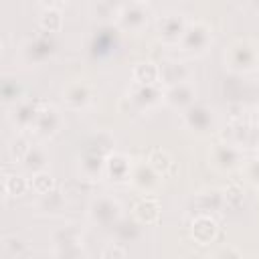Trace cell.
Segmentation results:
<instances>
[{
  "label": "cell",
  "instance_id": "obj_1",
  "mask_svg": "<svg viewBox=\"0 0 259 259\" xmlns=\"http://www.w3.org/2000/svg\"><path fill=\"white\" fill-rule=\"evenodd\" d=\"M223 65L235 75H249L259 69V45L249 36L231 40L223 51Z\"/></svg>",
  "mask_w": 259,
  "mask_h": 259
},
{
  "label": "cell",
  "instance_id": "obj_2",
  "mask_svg": "<svg viewBox=\"0 0 259 259\" xmlns=\"http://www.w3.org/2000/svg\"><path fill=\"white\" fill-rule=\"evenodd\" d=\"M87 219L99 229H113L123 219V206L113 194H97L87 204Z\"/></svg>",
  "mask_w": 259,
  "mask_h": 259
},
{
  "label": "cell",
  "instance_id": "obj_3",
  "mask_svg": "<svg viewBox=\"0 0 259 259\" xmlns=\"http://www.w3.org/2000/svg\"><path fill=\"white\" fill-rule=\"evenodd\" d=\"M180 119H182L184 127L190 134L200 136V138H206V136L214 134L217 127H219L217 111L208 103H204V101H194L190 107H186L180 113Z\"/></svg>",
  "mask_w": 259,
  "mask_h": 259
},
{
  "label": "cell",
  "instance_id": "obj_4",
  "mask_svg": "<svg viewBox=\"0 0 259 259\" xmlns=\"http://www.w3.org/2000/svg\"><path fill=\"white\" fill-rule=\"evenodd\" d=\"M57 51V40L55 34L49 32H38L34 36H28L26 40H22V45L18 47V59L20 63L28 65V67H36L42 65L45 61H49Z\"/></svg>",
  "mask_w": 259,
  "mask_h": 259
},
{
  "label": "cell",
  "instance_id": "obj_5",
  "mask_svg": "<svg viewBox=\"0 0 259 259\" xmlns=\"http://www.w3.org/2000/svg\"><path fill=\"white\" fill-rule=\"evenodd\" d=\"M148 16H150V4L148 2H140V0L123 2L117 6L113 26L121 32H140L146 28Z\"/></svg>",
  "mask_w": 259,
  "mask_h": 259
},
{
  "label": "cell",
  "instance_id": "obj_6",
  "mask_svg": "<svg viewBox=\"0 0 259 259\" xmlns=\"http://www.w3.org/2000/svg\"><path fill=\"white\" fill-rule=\"evenodd\" d=\"M212 45V26L200 18L188 20V26L184 30V36L180 40V51L192 57L204 55Z\"/></svg>",
  "mask_w": 259,
  "mask_h": 259
},
{
  "label": "cell",
  "instance_id": "obj_7",
  "mask_svg": "<svg viewBox=\"0 0 259 259\" xmlns=\"http://www.w3.org/2000/svg\"><path fill=\"white\" fill-rule=\"evenodd\" d=\"M208 162L212 164L214 170L223 174H231L243 168L245 156H243V150L237 148L235 144L227 140H219V142H212L208 148Z\"/></svg>",
  "mask_w": 259,
  "mask_h": 259
},
{
  "label": "cell",
  "instance_id": "obj_8",
  "mask_svg": "<svg viewBox=\"0 0 259 259\" xmlns=\"http://www.w3.org/2000/svg\"><path fill=\"white\" fill-rule=\"evenodd\" d=\"M164 99V87L162 85H136L132 83L121 97V103H130L132 113H142L152 109L154 105L162 103ZM127 111V113H130Z\"/></svg>",
  "mask_w": 259,
  "mask_h": 259
},
{
  "label": "cell",
  "instance_id": "obj_9",
  "mask_svg": "<svg viewBox=\"0 0 259 259\" xmlns=\"http://www.w3.org/2000/svg\"><path fill=\"white\" fill-rule=\"evenodd\" d=\"M42 103H45L42 99L24 97V99H20L18 103H14L10 107L8 119L16 127V132H32V127H34V123L38 119V113H40Z\"/></svg>",
  "mask_w": 259,
  "mask_h": 259
},
{
  "label": "cell",
  "instance_id": "obj_10",
  "mask_svg": "<svg viewBox=\"0 0 259 259\" xmlns=\"http://www.w3.org/2000/svg\"><path fill=\"white\" fill-rule=\"evenodd\" d=\"M188 26V20L184 18L182 12H164L156 20V34L164 45H180L184 30Z\"/></svg>",
  "mask_w": 259,
  "mask_h": 259
},
{
  "label": "cell",
  "instance_id": "obj_11",
  "mask_svg": "<svg viewBox=\"0 0 259 259\" xmlns=\"http://www.w3.org/2000/svg\"><path fill=\"white\" fill-rule=\"evenodd\" d=\"M61 99L67 109H73V111L87 109L93 101V87L85 79H73L63 87Z\"/></svg>",
  "mask_w": 259,
  "mask_h": 259
},
{
  "label": "cell",
  "instance_id": "obj_12",
  "mask_svg": "<svg viewBox=\"0 0 259 259\" xmlns=\"http://www.w3.org/2000/svg\"><path fill=\"white\" fill-rule=\"evenodd\" d=\"M119 32L121 30H117L111 24H103V26L95 28L93 34L89 36V53L95 59L109 57L119 45Z\"/></svg>",
  "mask_w": 259,
  "mask_h": 259
},
{
  "label": "cell",
  "instance_id": "obj_13",
  "mask_svg": "<svg viewBox=\"0 0 259 259\" xmlns=\"http://www.w3.org/2000/svg\"><path fill=\"white\" fill-rule=\"evenodd\" d=\"M65 125V119H63V113L49 101L42 103L40 107V113H38V119L32 127V134L42 138V140H49L53 136H57Z\"/></svg>",
  "mask_w": 259,
  "mask_h": 259
},
{
  "label": "cell",
  "instance_id": "obj_14",
  "mask_svg": "<svg viewBox=\"0 0 259 259\" xmlns=\"http://www.w3.org/2000/svg\"><path fill=\"white\" fill-rule=\"evenodd\" d=\"M105 168H107V158L101 154H93V152H85L79 156L77 162V174L79 180L83 182H99L105 178Z\"/></svg>",
  "mask_w": 259,
  "mask_h": 259
},
{
  "label": "cell",
  "instance_id": "obj_15",
  "mask_svg": "<svg viewBox=\"0 0 259 259\" xmlns=\"http://www.w3.org/2000/svg\"><path fill=\"white\" fill-rule=\"evenodd\" d=\"M190 239L206 247L219 239V221L212 214H194L190 221Z\"/></svg>",
  "mask_w": 259,
  "mask_h": 259
},
{
  "label": "cell",
  "instance_id": "obj_16",
  "mask_svg": "<svg viewBox=\"0 0 259 259\" xmlns=\"http://www.w3.org/2000/svg\"><path fill=\"white\" fill-rule=\"evenodd\" d=\"M192 206H194V214H212L214 217V212H221L223 208H227L225 194L217 186H206L194 194Z\"/></svg>",
  "mask_w": 259,
  "mask_h": 259
},
{
  "label": "cell",
  "instance_id": "obj_17",
  "mask_svg": "<svg viewBox=\"0 0 259 259\" xmlns=\"http://www.w3.org/2000/svg\"><path fill=\"white\" fill-rule=\"evenodd\" d=\"M194 101H198V99H196V85L192 81H186V83H180V85L164 89L162 103H166L168 107H172V109H176L180 113L186 107H190Z\"/></svg>",
  "mask_w": 259,
  "mask_h": 259
},
{
  "label": "cell",
  "instance_id": "obj_18",
  "mask_svg": "<svg viewBox=\"0 0 259 259\" xmlns=\"http://www.w3.org/2000/svg\"><path fill=\"white\" fill-rule=\"evenodd\" d=\"M134 160L123 154V152H111L107 156V168H105V178H109L111 182L115 184H123V182H130L132 178V172H134Z\"/></svg>",
  "mask_w": 259,
  "mask_h": 259
},
{
  "label": "cell",
  "instance_id": "obj_19",
  "mask_svg": "<svg viewBox=\"0 0 259 259\" xmlns=\"http://www.w3.org/2000/svg\"><path fill=\"white\" fill-rule=\"evenodd\" d=\"M190 75H192V69L184 61L168 59V61L160 63V85L164 89L190 81Z\"/></svg>",
  "mask_w": 259,
  "mask_h": 259
},
{
  "label": "cell",
  "instance_id": "obj_20",
  "mask_svg": "<svg viewBox=\"0 0 259 259\" xmlns=\"http://www.w3.org/2000/svg\"><path fill=\"white\" fill-rule=\"evenodd\" d=\"M160 180H162V176H158V174L150 168L148 162H136V164H134V172H132L130 182H132V186H134L138 192H142V194H146V196L154 194V192L158 190V186H160Z\"/></svg>",
  "mask_w": 259,
  "mask_h": 259
},
{
  "label": "cell",
  "instance_id": "obj_21",
  "mask_svg": "<svg viewBox=\"0 0 259 259\" xmlns=\"http://www.w3.org/2000/svg\"><path fill=\"white\" fill-rule=\"evenodd\" d=\"M257 125L247 123L245 119L241 121H231L229 123V136H225L227 142L235 144L237 148H253V144L257 142Z\"/></svg>",
  "mask_w": 259,
  "mask_h": 259
},
{
  "label": "cell",
  "instance_id": "obj_22",
  "mask_svg": "<svg viewBox=\"0 0 259 259\" xmlns=\"http://www.w3.org/2000/svg\"><path fill=\"white\" fill-rule=\"evenodd\" d=\"M160 212H162V208H160L158 198H154V196H144V198H140V200L134 204V208H132V219H136L142 227H150V225H156V223L160 221Z\"/></svg>",
  "mask_w": 259,
  "mask_h": 259
},
{
  "label": "cell",
  "instance_id": "obj_23",
  "mask_svg": "<svg viewBox=\"0 0 259 259\" xmlns=\"http://www.w3.org/2000/svg\"><path fill=\"white\" fill-rule=\"evenodd\" d=\"M83 229L77 223H65L51 233V249H61L69 245H83Z\"/></svg>",
  "mask_w": 259,
  "mask_h": 259
},
{
  "label": "cell",
  "instance_id": "obj_24",
  "mask_svg": "<svg viewBox=\"0 0 259 259\" xmlns=\"http://www.w3.org/2000/svg\"><path fill=\"white\" fill-rule=\"evenodd\" d=\"M38 26L42 28V32L55 34L63 28V12H61V4L57 2H45L42 10L38 14Z\"/></svg>",
  "mask_w": 259,
  "mask_h": 259
},
{
  "label": "cell",
  "instance_id": "obj_25",
  "mask_svg": "<svg viewBox=\"0 0 259 259\" xmlns=\"http://www.w3.org/2000/svg\"><path fill=\"white\" fill-rule=\"evenodd\" d=\"M132 83L136 85H160V65L154 61H140L132 69Z\"/></svg>",
  "mask_w": 259,
  "mask_h": 259
},
{
  "label": "cell",
  "instance_id": "obj_26",
  "mask_svg": "<svg viewBox=\"0 0 259 259\" xmlns=\"http://www.w3.org/2000/svg\"><path fill=\"white\" fill-rule=\"evenodd\" d=\"M67 206V196H65V190H51L49 194H42L38 196L36 200V208L42 212V214H49V217H57L65 210Z\"/></svg>",
  "mask_w": 259,
  "mask_h": 259
},
{
  "label": "cell",
  "instance_id": "obj_27",
  "mask_svg": "<svg viewBox=\"0 0 259 259\" xmlns=\"http://www.w3.org/2000/svg\"><path fill=\"white\" fill-rule=\"evenodd\" d=\"M85 152H93V154H101V156H109L111 152H115V138L107 132V130H97L85 144L83 148Z\"/></svg>",
  "mask_w": 259,
  "mask_h": 259
},
{
  "label": "cell",
  "instance_id": "obj_28",
  "mask_svg": "<svg viewBox=\"0 0 259 259\" xmlns=\"http://www.w3.org/2000/svg\"><path fill=\"white\" fill-rule=\"evenodd\" d=\"M30 190V180L20 172H4L2 176V192L4 196H22Z\"/></svg>",
  "mask_w": 259,
  "mask_h": 259
},
{
  "label": "cell",
  "instance_id": "obj_29",
  "mask_svg": "<svg viewBox=\"0 0 259 259\" xmlns=\"http://www.w3.org/2000/svg\"><path fill=\"white\" fill-rule=\"evenodd\" d=\"M113 237L117 243H136L142 237V225L136 219H121L113 229H111Z\"/></svg>",
  "mask_w": 259,
  "mask_h": 259
},
{
  "label": "cell",
  "instance_id": "obj_30",
  "mask_svg": "<svg viewBox=\"0 0 259 259\" xmlns=\"http://www.w3.org/2000/svg\"><path fill=\"white\" fill-rule=\"evenodd\" d=\"M49 160H51V156H49L47 148L40 146V144H36V146L30 148V152H28V156L24 158L22 166L26 168V172L38 174V172H45V170L49 168Z\"/></svg>",
  "mask_w": 259,
  "mask_h": 259
},
{
  "label": "cell",
  "instance_id": "obj_31",
  "mask_svg": "<svg viewBox=\"0 0 259 259\" xmlns=\"http://www.w3.org/2000/svg\"><path fill=\"white\" fill-rule=\"evenodd\" d=\"M30 148H32V144H30V140L26 138V134H24V132H16V134L10 138V142H8V158H10L14 164H22L24 158L28 156Z\"/></svg>",
  "mask_w": 259,
  "mask_h": 259
},
{
  "label": "cell",
  "instance_id": "obj_32",
  "mask_svg": "<svg viewBox=\"0 0 259 259\" xmlns=\"http://www.w3.org/2000/svg\"><path fill=\"white\" fill-rule=\"evenodd\" d=\"M146 162H148V164H150V168H152L158 176H162V178H164V176L172 170V166H174L172 156H170L166 150H162V148H152V150L148 152Z\"/></svg>",
  "mask_w": 259,
  "mask_h": 259
},
{
  "label": "cell",
  "instance_id": "obj_33",
  "mask_svg": "<svg viewBox=\"0 0 259 259\" xmlns=\"http://www.w3.org/2000/svg\"><path fill=\"white\" fill-rule=\"evenodd\" d=\"M0 95H2V101L4 105H14L18 103L20 99H24V89L20 85V81H16L14 77H8L4 75L2 77V83H0Z\"/></svg>",
  "mask_w": 259,
  "mask_h": 259
},
{
  "label": "cell",
  "instance_id": "obj_34",
  "mask_svg": "<svg viewBox=\"0 0 259 259\" xmlns=\"http://www.w3.org/2000/svg\"><path fill=\"white\" fill-rule=\"evenodd\" d=\"M26 249H28V245L20 235L12 233V235H4L2 237V251H4L6 257H12V259L22 257L26 253Z\"/></svg>",
  "mask_w": 259,
  "mask_h": 259
},
{
  "label": "cell",
  "instance_id": "obj_35",
  "mask_svg": "<svg viewBox=\"0 0 259 259\" xmlns=\"http://www.w3.org/2000/svg\"><path fill=\"white\" fill-rule=\"evenodd\" d=\"M57 184H55V178L49 170L45 172H38V174H32L30 178V190L36 194V196H42V194H49L51 190H55Z\"/></svg>",
  "mask_w": 259,
  "mask_h": 259
},
{
  "label": "cell",
  "instance_id": "obj_36",
  "mask_svg": "<svg viewBox=\"0 0 259 259\" xmlns=\"http://www.w3.org/2000/svg\"><path fill=\"white\" fill-rule=\"evenodd\" d=\"M223 194H225V204L229 208H239L245 202V192L239 182H231L227 188H223Z\"/></svg>",
  "mask_w": 259,
  "mask_h": 259
},
{
  "label": "cell",
  "instance_id": "obj_37",
  "mask_svg": "<svg viewBox=\"0 0 259 259\" xmlns=\"http://www.w3.org/2000/svg\"><path fill=\"white\" fill-rule=\"evenodd\" d=\"M117 6H119V4H111V2H95V4L91 6V12H93V16H95L99 22L115 20Z\"/></svg>",
  "mask_w": 259,
  "mask_h": 259
},
{
  "label": "cell",
  "instance_id": "obj_38",
  "mask_svg": "<svg viewBox=\"0 0 259 259\" xmlns=\"http://www.w3.org/2000/svg\"><path fill=\"white\" fill-rule=\"evenodd\" d=\"M243 174H245V180L259 190V158H249L243 162Z\"/></svg>",
  "mask_w": 259,
  "mask_h": 259
},
{
  "label": "cell",
  "instance_id": "obj_39",
  "mask_svg": "<svg viewBox=\"0 0 259 259\" xmlns=\"http://www.w3.org/2000/svg\"><path fill=\"white\" fill-rule=\"evenodd\" d=\"M53 259H85V249L83 245H69L61 249H53Z\"/></svg>",
  "mask_w": 259,
  "mask_h": 259
},
{
  "label": "cell",
  "instance_id": "obj_40",
  "mask_svg": "<svg viewBox=\"0 0 259 259\" xmlns=\"http://www.w3.org/2000/svg\"><path fill=\"white\" fill-rule=\"evenodd\" d=\"M210 259H243V253L235 245H221Z\"/></svg>",
  "mask_w": 259,
  "mask_h": 259
},
{
  "label": "cell",
  "instance_id": "obj_41",
  "mask_svg": "<svg viewBox=\"0 0 259 259\" xmlns=\"http://www.w3.org/2000/svg\"><path fill=\"white\" fill-rule=\"evenodd\" d=\"M101 259H127V253L119 243H109L103 247Z\"/></svg>",
  "mask_w": 259,
  "mask_h": 259
},
{
  "label": "cell",
  "instance_id": "obj_42",
  "mask_svg": "<svg viewBox=\"0 0 259 259\" xmlns=\"http://www.w3.org/2000/svg\"><path fill=\"white\" fill-rule=\"evenodd\" d=\"M255 123H257V127H259V103L255 105Z\"/></svg>",
  "mask_w": 259,
  "mask_h": 259
},
{
  "label": "cell",
  "instance_id": "obj_43",
  "mask_svg": "<svg viewBox=\"0 0 259 259\" xmlns=\"http://www.w3.org/2000/svg\"><path fill=\"white\" fill-rule=\"evenodd\" d=\"M257 259H259V253H257Z\"/></svg>",
  "mask_w": 259,
  "mask_h": 259
}]
</instances>
